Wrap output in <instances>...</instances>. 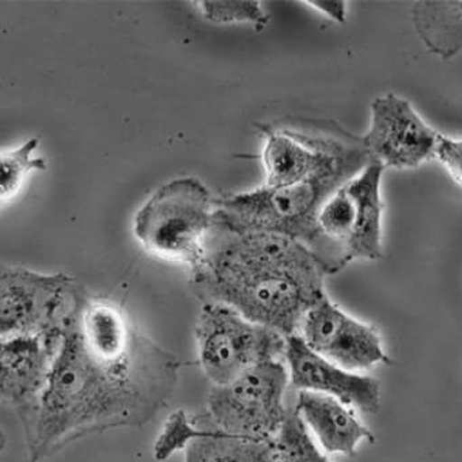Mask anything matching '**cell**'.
Returning a JSON list of instances; mask_svg holds the SVG:
<instances>
[{
  "label": "cell",
  "mask_w": 462,
  "mask_h": 462,
  "mask_svg": "<svg viewBox=\"0 0 462 462\" xmlns=\"http://www.w3.org/2000/svg\"><path fill=\"white\" fill-rule=\"evenodd\" d=\"M297 335L314 353L348 372L364 374L389 364L378 330L344 313L328 295L306 313Z\"/></svg>",
  "instance_id": "8"
},
{
  "label": "cell",
  "mask_w": 462,
  "mask_h": 462,
  "mask_svg": "<svg viewBox=\"0 0 462 462\" xmlns=\"http://www.w3.org/2000/svg\"><path fill=\"white\" fill-rule=\"evenodd\" d=\"M385 168L370 160L361 173L346 182V188L356 208L353 236L344 251V264L354 260H378L383 257V176Z\"/></svg>",
  "instance_id": "14"
},
{
  "label": "cell",
  "mask_w": 462,
  "mask_h": 462,
  "mask_svg": "<svg viewBox=\"0 0 462 462\" xmlns=\"http://www.w3.org/2000/svg\"><path fill=\"white\" fill-rule=\"evenodd\" d=\"M289 383L283 362L257 365L226 385L212 386L207 418L214 429L226 434L275 439L290 412L284 407Z\"/></svg>",
  "instance_id": "6"
},
{
  "label": "cell",
  "mask_w": 462,
  "mask_h": 462,
  "mask_svg": "<svg viewBox=\"0 0 462 462\" xmlns=\"http://www.w3.org/2000/svg\"><path fill=\"white\" fill-rule=\"evenodd\" d=\"M209 429H199L195 421L182 410L169 416L154 445V457L157 461H165L180 450H185L196 438L203 437Z\"/></svg>",
  "instance_id": "20"
},
{
  "label": "cell",
  "mask_w": 462,
  "mask_h": 462,
  "mask_svg": "<svg viewBox=\"0 0 462 462\" xmlns=\"http://www.w3.org/2000/svg\"><path fill=\"white\" fill-rule=\"evenodd\" d=\"M74 311L36 416L23 430L31 462L88 435L150 423L179 383L174 354L143 333L128 350H96L80 337Z\"/></svg>",
  "instance_id": "1"
},
{
  "label": "cell",
  "mask_w": 462,
  "mask_h": 462,
  "mask_svg": "<svg viewBox=\"0 0 462 462\" xmlns=\"http://www.w3.org/2000/svg\"><path fill=\"white\" fill-rule=\"evenodd\" d=\"M63 332L18 336L0 343L2 402L17 412L23 430L36 416L60 348Z\"/></svg>",
  "instance_id": "10"
},
{
  "label": "cell",
  "mask_w": 462,
  "mask_h": 462,
  "mask_svg": "<svg viewBox=\"0 0 462 462\" xmlns=\"http://www.w3.org/2000/svg\"><path fill=\"white\" fill-rule=\"evenodd\" d=\"M290 383L298 391L316 392L340 400L366 413L381 408V386L375 378L348 372L314 353L300 335L286 337L284 351Z\"/></svg>",
  "instance_id": "11"
},
{
  "label": "cell",
  "mask_w": 462,
  "mask_h": 462,
  "mask_svg": "<svg viewBox=\"0 0 462 462\" xmlns=\"http://www.w3.org/2000/svg\"><path fill=\"white\" fill-rule=\"evenodd\" d=\"M295 411L324 453L353 456L362 440H374V435L359 420L354 408L335 397L300 391Z\"/></svg>",
  "instance_id": "13"
},
{
  "label": "cell",
  "mask_w": 462,
  "mask_h": 462,
  "mask_svg": "<svg viewBox=\"0 0 462 462\" xmlns=\"http://www.w3.org/2000/svg\"><path fill=\"white\" fill-rule=\"evenodd\" d=\"M278 462H332L311 438L297 411H290L275 438Z\"/></svg>",
  "instance_id": "17"
},
{
  "label": "cell",
  "mask_w": 462,
  "mask_h": 462,
  "mask_svg": "<svg viewBox=\"0 0 462 462\" xmlns=\"http://www.w3.org/2000/svg\"><path fill=\"white\" fill-rule=\"evenodd\" d=\"M438 135L408 99L388 93L373 101L372 122L362 143L383 168L402 171L434 158Z\"/></svg>",
  "instance_id": "9"
},
{
  "label": "cell",
  "mask_w": 462,
  "mask_h": 462,
  "mask_svg": "<svg viewBox=\"0 0 462 462\" xmlns=\"http://www.w3.org/2000/svg\"><path fill=\"white\" fill-rule=\"evenodd\" d=\"M223 231V230H220ZM207 254L193 284L208 302L225 303L284 337L297 335L309 310L327 295V265L300 241L252 231L227 233Z\"/></svg>",
  "instance_id": "2"
},
{
  "label": "cell",
  "mask_w": 462,
  "mask_h": 462,
  "mask_svg": "<svg viewBox=\"0 0 462 462\" xmlns=\"http://www.w3.org/2000/svg\"><path fill=\"white\" fill-rule=\"evenodd\" d=\"M201 14L212 23H254L264 28L270 17L256 0H203L198 2Z\"/></svg>",
  "instance_id": "19"
},
{
  "label": "cell",
  "mask_w": 462,
  "mask_h": 462,
  "mask_svg": "<svg viewBox=\"0 0 462 462\" xmlns=\"http://www.w3.org/2000/svg\"><path fill=\"white\" fill-rule=\"evenodd\" d=\"M412 23L432 55L451 60L462 51V0H421L413 5Z\"/></svg>",
  "instance_id": "15"
},
{
  "label": "cell",
  "mask_w": 462,
  "mask_h": 462,
  "mask_svg": "<svg viewBox=\"0 0 462 462\" xmlns=\"http://www.w3.org/2000/svg\"><path fill=\"white\" fill-rule=\"evenodd\" d=\"M82 292L66 273L44 275L23 267H4L0 337L63 332Z\"/></svg>",
  "instance_id": "7"
},
{
  "label": "cell",
  "mask_w": 462,
  "mask_h": 462,
  "mask_svg": "<svg viewBox=\"0 0 462 462\" xmlns=\"http://www.w3.org/2000/svg\"><path fill=\"white\" fill-rule=\"evenodd\" d=\"M434 158L445 166L454 182L462 188V141L439 134Z\"/></svg>",
  "instance_id": "21"
},
{
  "label": "cell",
  "mask_w": 462,
  "mask_h": 462,
  "mask_svg": "<svg viewBox=\"0 0 462 462\" xmlns=\"http://www.w3.org/2000/svg\"><path fill=\"white\" fill-rule=\"evenodd\" d=\"M305 4L319 10L336 23H346V2L343 0H306Z\"/></svg>",
  "instance_id": "22"
},
{
  "label": "cell",
  "mask_w": 462,
  "mask_h": 462,
  "mask_svg": "<svg viewBox=\"0 0 462 462\" xmlns=\"http://www.w3.org/2000/svg\"><path fill=\"white\" fill-rule=\"evenodd\" d=\"M359 139L337 152L319 171L289 187H263L215 200V226L227 233L264 231L287 236L308 245L321 259L324 241L319 214L325 201L369 163Z\"/></svg>",
  "instance_id": "3"
},
{
  "label": "cell",
  "mask_w": 462,
  "mask_h": 462,
  "mask_svg": "<svg viewBox=\"0 0 462 462\" xmlns=\"http://www.w3.org/2000/svg\"><path fill=\"white\" fill-rule=\"evenodd\" d=\"M185 462H278L275 439H252L209 429L185 448Z\"/></svg>",
  "instance_id": "16"
},
{
  "label": "cell",
  "mask_w": 462,
  "mask_h": 462,
  "mask_svg": "<svg viewBox=\"0 0 462 462\" xmlns=\"http://www.w3.org/2000/svg\"><path fill=\"white\" fill-rule=\"evenodd\" d=\"M214 215L215 200L206 185L184 177L163 185L144 203L134 233L150 254L187 265L193 276L206 264Z\"/></svg>",
  "instance_id": "4"
},
{
  "label": "cell",
  "mask_w": 462,
  "mask_h": 462,
  "mask_svg": "<svg viewBox=\"0 0 462 462\" xmlns=\"http://www.w3.org/2000/svg\"><path fill=\"white\" fill-rule=\"evenodd\" d=\"M196 341L199 364L212 386L226 385L264 362L281 361L286 351L283 335L219 302L201 309Z\"/></svg>",
  "instance_id": "5"
},
{
  "label": "cell",
  "mask_w": 462,
  "mask_h": 462,
  "mask_svg": "<svg viewBox=\"0 0 462 462\" xmlns=\"http://www.w3.org/2000/svg\"><path fill=\"white\" fill-rule=\"evenodd\" d=\"M267 143L263 152L267 182L279 188L297 184L313 176L350 142L335 135H300L290 131H265Z\"/></svg>",
  "instance_id": "12"
},
{
  "label": "cell",
  "mask_w": 462,
  "mask_h": 462,
  "mask_svg": "<svg viewBox=\"0 0 462 462\" xmlns=\"http://www.w3.org/2000/svg\"><path fill=\"white\" fill-rule=\"evenodd\" d=\"M40 141L37 138L23 143L20 149L4 152L0 161V195L2 201L14 198L20 190L21 185L25 181V177L33 171H45L47 162L44 158H33L34 150L39 147Z\"/></svg>",
  "instance_id": "18"
}]
</instances>
